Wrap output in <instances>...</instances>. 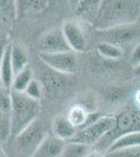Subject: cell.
Here are the masks:
<instances>
[{"instance_id": "obj_1", "label": "cell", "mask_w": 140, "mask_h": 157, "mask_svg": "<svg viewBox=\"0 0 140 157\" xmlns=\"http://www.w3.org/2000/svg\"><path fill=\"white\" fill-rule=\"evenodd\" d=\"M140 15V0H103L93 26L96 30L134 23Z\"/></svg>"}, {"instance_id": "obj_2", "label": "cell", "mask_w": 140, "mask_h": 157, "mask_svg": "<svg viewBox=\"0 0 140 157\" xmlns=\"http://www.w3.org/2000/svg\"><path fill=\"white\" fill-rule=\"evenodd\" d=\"M12 95V131L11 136L15 137L29 124L39 118L41 112L40 100L28 97L25 92L11 89Z\"/></svg>"}, {"instance_id": "obj_3", "label": "cell", "mask_w": 140, "mask_h": 157, "mask_svg": "<svg viewBox=\"0 0 140 157\" xmlns=\"http://www.w3.org/2000/svg\"><path fill=\"white\" fill-rule=\"evenodd\" d=\"M101 41L110 42L119 46L123 50L133 46L140 41V25L134 23L120 24L107 29L96 30Z\"/></svg>"}, {"instance_id": "obj_4", "label": "cell", "mask_w": 140, "mask_h": 157, "mask_svg": "<svg viewBox=\"0 0 140 157\" xmlns=\"http://www.w3.org/2000/svg\"><path fill=\"white\" fill-rule=\"evenodd\" d=\"M47 135L46 126L41 120L37 118L14 137L18 152L24 156H34Z\"/></svg>"}, {"instance_id": "obj_5", "label": "cell", "mask_w": 140, "mask_h": 157, "mask_svg": "<svg viewBox=\"0 0 140 157\" xmlns=\"http://www.w3.org/2000/svg\"><path fill=\"white\" fill-rule=\"evenodd\" d=\"M116 117H112V116L98 117L90 125L78 129L75 135L70 140L83 143L90 147L94 146L104 135H106L112 129H114Z\"/></svg>"}, {"instance_id": "obj_6", "label": "cell", "mask_w": 140, "mask_h": 157, "mask_svg": "<svg viewBox=\"0 0 140 157\" xmlns=\"http://www.w3.org/2000/svg\"><path fill=\"white\" fill-rule=\"evenodd\" d=\"M39 58L51 70L63 75H73L78 69V58L73 50L53 54L39 52Z\"/></svg>"}, {"instance_id": "obj_7", "label": "cell", "mask_w": 140, "mask_h": 157, "mask_svg": "<svg viewBox=\"0 0 140 157\" xmlns=\"http://www.w3.org/2000/svg\"><path fill=\"white\" fill-rule=\"evenodd\" d=\"M37 48L39 52H45V54L71 50L62 29L49 30L43 35L37 43Z\"/></svg>"}, {"instance_id": "obj_8", "label": "cell", "mask_w": 140, "mask_h": 157, "mask_svg": "<svg viewBox=\"0 0 140 157\" xmlns=\"http://www.w3.org/2000/svg\"><path fill=\"white\" fill-rule=\"evenodd\" d=\"M62 30L69 44L71 50L75 52H84L87 48V39L83 29L76 21L68 20L62 25Z\"/></svg>"}, {"instance_id": "obj_9", "label": "cell", "mask_w": 140, "mask_h": 157, "mask_svg": "<svg viewBox=\"0 0 140 157\" xmlns=\"http://www.w3.org/2000/svg\"><path fill=\"white\" fill-rule=\"evenodd\" d=\"M66 140L58 137L55 134L47 135L35 153V157H58L62 155L66 146Z\"/></svg>"}, {"instance_id": "obj_10", "label": "cell", "mask_w": 140, "mask_h": 157, "mask_svg": "<svg viewBox=\"0 0 140 157\" xmlns=\"http://www.w3.org/2000/svg\"><path fill=\"white\" fill-rule=\"evenodd\" d=\"M101 3L103 0H78L74 6L75 15L78 18L94 25Z\"/></svg>"}, {"instance_id": "obj_11", "label": "cell", "mask_w": 140, "mask_h": 157, "mask_svg": "<svg viewBox=\"0 0 140 157\" xmlns=\"http://www.w3.org/2000/svg\"><path fill=\"white\" fill-rule=\"evenodd\" d=\"M135 147H140V130L131 131V132H127L119 135L112 141V144L107 149V155L109 156L116 151L135 148Z\"/></svg>"}, {"instance_id": "obj_12", "label": "cell", "mask_w": 140, "mask_h": 157, "mask_svg": "<svg viewBox=\"0 0 140 157\" xmlns=\"http://www.w3.org/2000/svg\"><path fill=\"white\" fill-rule=\"evenodd\" d=\"M15 73L12 63V43H9L0 65V84L7 89H11Z\"/></svg>"}, {"instance_id": "obj_13", "label": "cell", "mask_w": 140, "mask_h": 157, "mask_svg": "<svg viewBox=\"0 0 140 157\" xmlns=\"http://www.w3.org/2000/svg\"><path fill=\"white\" fill-rule=\"evenodd\" d=\"M67 116L71 123L78 128V130L90 125V124H92L93 121L97 120L98 117H100L98 114L90 113L85 108H83L82 106H78V105L73 106L69 110Z\"/></svg>"}, {"instance_id": "obj_14", "label": "cell", "mask_w": 140, "mask_h": 157, "mask_svg": "<svg viewBox=\"0 0 140 157\" xmlns=\"http://www.w3.org/2000/svg\"><path fill=\"white\" fill-rule=\"evenodd\" d=\"M76 131L78 128L69 121L68 116H57L52 123L53 134L64 140H70L75 135Z\"/></svg>"}, {"instance_id": "obj_15", "label": "cell", "mask_w": 140, "mask_h": 157, "mask_svg": "<svg viewBox=\"0 0 140 157\" xmlns=\"http://www.w3.org/2000/svg\"><path fill=\"white\" fill-rule=\"evenodd\" d=\"M12 63L15 75L28 66V56L19 43H12Z\"/></svg>"}, {"instance_id": "obj_16", "label": "cell", "mask_w": 140, "mask_h": 157, "mask_svg": "<svg viewBox=\"0 0 140 157\" xmlns=\"http://www.w3.org/2000/svg\"><path fill=\"white\" fill-rule=\"evenodd\" d=\"M97 52L101 58L110 61L119 60L123 55V49L110 42L101 41L97 45Z\"/></svg>"}, {"instance_id": "obj_17", "label": "cell", "mask_w": 140, "mask_h": 157, "mask_svg": "<svg viewBox=\"0 0 140 157\" xmlns=\"http://www.w3.org/2000/svg\"><path fill=\"white\" fill-rule=\"evenodd\" d=\"M89 153H90V146L85 145L83 143H78V141L69 140V143L66 144L61 156L83 157V156H87Z\"/></svg>"}, {"instance_id": "obj_18", "label": "cell", "mask_w": 140, "mask_h": 157, "mask_svg": "<svg viewBox=\"0 0 140 157\" xmlns=\"http://www.w3.org/2000/svg\"><path fill=\"white\" fill-rule=\"evenodd\" d=\"M32 78H34L32 70L29 66H27L26 68H24L22 71L17 73L14 77L11 89L20 91V92H24L26 87L28 86V84L32 82Z\"/></svg>"}, {"instance_id": "obj_19", "label": "cell", "mask_w": 140, "mask_h": 157, "mask_svg": "<svg viewBox=\"0 0 140 157\" xmlns=\"http://www.w3.org/2000/svg\"><path fill=\"white\" fill-rule=\"evenodd\" d=\"M17 17V0H0V19L13 23Z\"/></svg>"}, {"instance_id": "obj_20", "label": "cell", "mask_w": 140, "mask_h": 157, "mask_svg": "<svg viewBox=\"0 0 140 157\" xmlns=\"http://www.w3.org/2000/svg\"><path fill=\"white\" fill-rule=\"evenodd\" d=\"M12 131V118L11 113L2 111L0 109V144L4 143L9 136H11Z\"/></svg>"}, {"instance_id": "obj_21", "label": "cell", "mask_w": 140, "mask_h": 157, "mask_svg": "<svg viewBox=\"0 0 140 157\" xmlns=\"http://www.w3.org/2000/svg\"><path fill=\"white\" fill-rule=\"evenodd\" d=\"M0 109L2 111L11 113L12 110V95L11 89L3 87L0 88Z\"/></svg>"}, {"instance_id": "obj_22", "label": "cell", "mask_w": 140, "mask_h": 157, "mask_svg": "<svg viewBox=\"0 0 140 157\" xmlns=\"http://www.w3.org/2000/svg\"><path fill=\"white\" fill-rule=\"evenodd\" d=\"M28 97L35 98V100H40L42 97V87L41 84L38 82L37 80L32 78V82L29 83L28 86L26 87V89L24 91Z\"/></svg>"}, {"instance_id": "obj_23", "label": "cell", "mask_w": 140, "mask_h": 157, "mask_svg": "<svg viewBox=\"0 0 140 157\" xmlns=\"http://www.w3.org/2000/svg\"><path fill=\"white\" fill-rule=\"evenodd\" d=\"M47 2L48 0H25V9L28 12H42L47 7Z\"/></svg>"}, {"instance_id": "obj_24", "label": "cell", "mask_w": 140, "mask_h": 157, "mask_svg": "<svg viewBox=\"0 0 140 157\" xmlns=\"http://www.w3.org/2000/svg\"><path fill=\"white\" fill-rule=\"evenodd\" d=\"M109 156H123V157H137L140 156V147H135V148H129V149H123V150L116 151L114 153L110 154Z\"/></svg>"}, {"instance_id": "obj_25", "label": "cell", "mask_w": 140, "mask_h": 157, "mask_svg": "<svg viewBox=\"0 0 140 157\" xmlns=\"http://www.w3.org/2000/svg\"><path fill=\"white\" fill-rule=\"evenodd\" d=\"M130 63H131L132 66H135V65L140 63V41L132 49L131 56H130Z\"/></svg>"}, {"instance_id": "obj_26", "label": "cell", "mask_w": 140, "mask_h": 157, "mask_svg": "<svg viewBox=\"0 0 140 157\" xmlns=\"http://www.w3.org/2000/svg\"><path fill=\"white\" fill-rule=\"evenodd\" d=\"M106 95L109 101H111V102H116L117 100H119V98L123 97V91L120 89H118V88H110V89L107 90Z\"/></svg>"}, {"instance_id": "obj_27", "label": "cell", "mask_w": 140, "mask_h": 157, "mask_svg": "<svg viewBox=\"0 0 140 157\" xmlns=\"http://www.w3.org/2000/svg\"><path fill=\"white\" fill-rule=\"evenodd\" d=\"M7 44H9V42H7L6 36L0 35V65H1V61H2L3 56H4V52H6Z\"/></svg>"}, {"instance_id": "obj_28", "label": "cell", "mask_w": 140, "mask_h": 157, "mask_svg": "<svg viewBox=\"0 0 140 157\" xmlns=\"http://www.w3.org/2000/svg\"><path fill=\"white\" fill-rule=\"evenodd\" d=\"M133 75H134V77L140 78V63L133 66Z\"/></svg>"}, {"instance_id": "obj_29", "label": "cell", "mask_w": 140, "mask_h": 157, "mask_svg": "<svg viewBox=\"0 0 140 157\" xmlns=\"http://www.w3.org/2000/svg\"><path fill=\"white\" fill-rule=\"evenodd\" d=\"M76 2H78V0H70V3H71V4H72V6H75Z\"/></svg>"}, {"instance_id": "obj_30", "label": "cell", "mask_w": 140, "mask_h": 157, "mask_svg": "<svg viewBox=\"0 0 140 157\" xmlns=\"http://www.w3.org/2000/svg\"><path fill=\"white\" fill-rule=\"evenodd\" d=\"M137 102L140 104V91L138 93H137Z\"/></svg>"}]
</instances>
